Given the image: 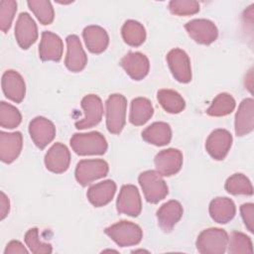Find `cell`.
I'll return each instance as SVG.
<instances>
[{"label":"cell","instance_id":"d4e9b609","mask_svg":"<svg viewBox=\"0 0 254 254\" xmlns=\"http://www.w3.org/2000/svg\"><path fill=\"white\" fill-rule=\"evenodd\" d=\"M236 213V207L232 199L228 197H216L209 203L210 217L217 223L229 222Z\"/></svg>","mask_w":254,"mask_h":254},{"label":"cell","instance_id":"f546056e","mask_svg":"<svg viewBox=\"0 0 254 254\" xmlns=\"http://www.w3.org/2000/svg\"><path fill=\"white\" fill-rule=\"evenodd\" d=\"M235 99L232 95L226 92H222L216 95L212 100L210 106L206 109V113L209 116L221 117L230 114L235 108Z\"/></svg>","mask_w":254,"mask_h":254},{"label":"cell","instance_id":"ffe728a7","mask_svg":"<svg viewBox=\"0 0 254 254\" xmlns=\"http://www.w3.org/2000/svg\"><path fill=\"white\" fill-rule=\"evenodd\" d=\"M1 85L2 90L8 99L16 103H20L24 99L26 84L22 75L16 70H6L2 75Z\"/></svg>","mask_w":254,"mask_h":254},{"label":"cell","instance_id":"7402d4cb","mask_svg":"<svg viewBox=\"0 0 254 254\" xmlns=\"http://www.w3.org/2000/svg\"><path fill=\"white\" fill-rule=\"evenodd\" d=\"M254 129V100L245 98L238 106L235 114V134L244 136L251 133Z\"/></svg>","mask_w":254,"mask_h":254},{"label":"cell","instance_id":"7c38bea8","mask_svg":"<svg viewBox=\"0 0 254 254\" xmlns=\"http://www.w3.org/2000/svg\"><path fill=\"white\" fill-rule=\"evenodd\" d=\"M29 133L39 149L46 148L56 136V127L54 123L43 116L32 119L29 124Z\"/></svg>","mask_w":254,"mask_h":254},{"label":"cell","instance_id":"484cf974","mask_svg":"<svg viewBox=\"0 0 254 254\" xmlns=\"http://www.w3.org/2000/svg\"><path fill=\"white\" fill-rule=\"evenodd\" d=\"M142 138L155 146H165L171 142L172 129L166 122H154L142 132Z\"/></svg>","mask_w":254,"mask_h":254},{"label":"cell","instance_id":"e0dca14e","mask_svg":"<svg viewBox=\"0 0 254 254\" xmlns=\"http://www.w3.org/2000/svg\"><path fill=\"white\" fill-rule=\"evenodd\" d=\"M120 65L134 80L143 79L149 72L150 63L148 58L139 52H130L120 61Z\"/></svg>","mask_w":254,"mask_h":254},{"label":"cell","instance_id":"83f0119b","mask_svg":"<svg viewBox=\"0 0 254 254\" xmlns=\"http://www.w3.org/2000/svg\"><path fill=\"white\" fill-rule=\"evenodd\" d=\"M157 98L161 106L172 114L180 113L186 107V101L183 96L173 89H160L157 93Z\"/></svg>","mask_w":254,"mask_h":254},{"label":"cell","instance_id":"4fadbf2b","mask_svg":"<svg viewBox=\"0 0 254 254\" xmlns=\"http://www.w3.org/2000/svg\"><path fill=\"white\" fill-rule=\"evenodd\" d=\"M232 145V135L225 129H215L205 141V149L211 158L217 161L223 160Z\"/></svg>","mask_w":254,"mask_h":254},{"label":"cell","instance_id":"ab89813d","mask_svg":"<svg viewBox=\"0 0 254 254\" xmlns=\"http://www.w3.org/2000/svg\"><path fill=\"white\" fill-rule=\"evenodd\" d=\"M10 210V201L8 196L1 191L0 192V219L3 220L9 213Z\"/></svg>","mask_w":254,"mask_h":254},{"label":"cell","instance_id":"7a4b0ae2","mask_svg":"<svg viewBox=\"0 0 254 254\" xmlns=\"http://www.w3.org/2000/svg\"><path fill=\"white\" fill-rule=\"evenodd\" d=\"M104 232L120 247L137 245L143 237L141 227L138 224L127 220H120L106 227Z\"/></svg>","mask_w":254,"mask_h":254},{"label":"cell","instance_id":"30bf717a","mask_svg":"<svg viewBox=\"0 0 254 254\" xmlns=\"http://www.w3.org/2000/svg\"><path fill=\"white\" fill-rule=\"evenodd\" d=\"M170 70L179 82L188 83L191 80L190 61L188 54L181 49H173L167 55Z\"/></svg>","mask_w":254,"mask_h":254},{"label":"cell","instance_id":"44dd1931","mask_svg":"<svg viewBox=\"0 0 254 254\" xmlns=\"http://www.w3.org/2000/svg\"><path fill=\"white\" fill-rule=\"evenodd\" d=\"M183 206L175 199H171L160 206L157 210L158 224L165 232H170L183 216Z\"/></svg>","mask_w":254,"mask_h":254},{"label":"cell","instance_id":"e575fe53","mask_svg":"<svg viewBox=\"0 0 254 254\" xmlns=\"http://www.w3.org/2000/svg\"><path fill=\"white\" fill-rule=\"evenodd\" d=\"M26 245L34 254H50L53 252V247L50 243L42 242L39 238V229L37 227L30 228L24 237Z\"/></svg>","mask_w":254,"mask_h":254},{"label":"cell","instance_id":"5b68a950","mask_svg":"<svg viewBox=\"0 0 254 254\" xmlns=\"http://www.w3.org/2000/svg\"><path fill=\"white\" fill-rule=\"evenodd\" d=\"M138 182L146 200L150 203H158L169 192L166 182L157 171L149 170L141 173L138 177Z\"/></svg>","mask_w":254,"mask_h":254},{"label":"cell","instance_id":"277c9868","mask_svg":"<svg viewBox=\"0 0 254 254\" xmlns=\"http://www.w3.org/2000/svg\"><path fill=\"white\" fill-rule=\"evenodd\" d=\"M106 127L109 133L119 134L126 122L127 99L119 93L111 94L106 100Z\"/></svg>","mask_w":254,"mask_h":254},{"label":"cell","instance_id":"2e32d148","mask_svg":"<svg viewBox=\"0 0 254 254\" xmlns=\"http://www.w3.org/2000/svg\"><path fill=\"white\" fill-rule=\"evenodd\" d=\"M70 164V153L63 143H55L45 155L46 168L55 174L65 172Z\"/></svg>","mask_w":254,"mask_h":254},{"label":"cell","instance_id":"d590c367","mask_svg":"<svg viewBox=\"0 0 254 254\" xmlns=\"http://www.w3.org/2000/svg\"><path fill=\"white\" fill-rule=\"evenodd\" d=\"M17 11V2L14 0L0 1V29L6 33L13 22L15 13Z\"/></svg>","mask_w":254,"mask_h":254},{"label":"cell","instance_id":"5bb4252c","mask_svg":"<svg viewBox=\"0 0 254 254\" xmlns=\"http://www.w3.org/2000/svg\"><path fill=\"white\" fill-rule=\"evenodd\" d=\"M66 55L64 64L72 72L81 71L87 64V56L82 48L81 42L76 35H69L65 39Z\"/></svg>","mask_w":254,"mask_h":254},{"label":"cell","instance_id":"4316f807","mask_svg":"<svg viewBox=\"0 0 254 254\" xmlns=\"http://www.w3.org/2000/svg\"><path fill=\"white\" fill-rule=\"evenodd\" d=\"M153 113L154 108L148 98L136 97L131 101L129 121L135 126H141L149 121Z\"/></svg>","mask_w":254,"mask_h":254},{"label":"cell","instance_id":"1f68e13d","mask_svg":"<svg viewBox=\"0 0 254 254\" xmlns=\"http://www.w3.org/2000/svg\"><path fill=\"white\" fill-rule=\"evenodd\" d=\"M228 253L230 254H252L253 245L249 236L239 231H232L228 236Z\"/></svg>","mask_w":254,"mask_h":254},{"label":"cell","instance_id":"ba28073f","mask_svg":"<svg viewBox=\"0 0 254 254\" xmlns=\"http://www.w3.org/2000/svg\"><path fill=\"white\" fill-rule=\"evenodd\" d=\"M119 213L136 217L141 213L142 200L138 189L134 185H123L116 200Z\"/></svg>","mask_w":254,"mask_h":254},{"label":"cell","instance_id":"836d02e7","mask_svg":"<svg viewBox=\"0 0 254 254\" xmlns=\"http://www.w3.org/2000/svg\"><path fill=\"white\" fill-rule=\"evenodd\" d=\"M22 115L20 111L10 103L1 101L0 103V125L6 129H13L20 125Z\"/></svg>","mask_w":254,"mask_h":254},{"label":"cell","instance_id":"9c48e42d","mask_svg":"<svg viewBox=\"0 0 254 254\" xmlns=\"http://www.w3.org/2000/svg\"><path fill=\"white\" fill-rule=\"evenodd\" d=\"M185 29L194 42L201 45H210L218 36L215 24L207 19L190 20L185 25Z\"/></svg>","mask_w":254,"mask_h":254},{"label":"cell","instance_id":"9a60e30c","mask_svg":"<svg viewBox=\"0 0 254 254\" xmlns=\"http://www.w3.org/2000/svg\"><path fill=\"white\" fill-rule=\"evenodd\" d=\"M15 38L23 49H29L38 39V28L34 19L26 12H22L15 25Z\"/></svg>","mask_w":254,"mask_h":254},{"label":"cell","instance_id":"74e56055","mask_svg":"<svg viewBox=\"0 0 254 254\" xmlns=\"http://www.w3.org/2000/svg\"><path fill=\"white\" fill-rule=\"evenodd\" d=\"M240 213L245 226L250 232H253L254 225V204L251 202L243 203L240 206Z\"/></svg>","mask_w":254,"mask_h":254},{"label":"cell","instance_id":"f35d334b","mask_svg":"<svg viewBox=\"0 0 254 254\" xmlns=\"http://www.w3.org/2000/svg\"><path fill=\"white\" fill-rule=\"evenodd\" d=\"M4 254H28V250L20 241L12 240L7 244Z\"/></svg>","mask_w":254,"mask_h":254},{"label":"cell","instance_id":"3957f363","mask_svg":"<svg viewBox=\"0 0 254 254\" xmlns=\"http://www.w3.org/2000/svg\"><path fill=\"white\" fill-rule=\"evenodd\" d=\"M227 243V232L222 228L211 227L199 233L195 246L201 254H223L226 251Z\"/></svg>","mask_w":254,"mask_h":254},{"label":"cell","instance_id":"d6986e66","mask_svg":"<svg viewBox=\"0 0 254 254\" xmlns=\"http://www.w3.org/2000/svg\"><path fill=\"white\" fill-rule=\"evenodd\" d=\"M63 40L55 33L44 31L39 46V56L44 62H60L63 56Z\"/></svg>","mask_w":254,"mask_h":254},{"label":"cell","instance_id":"8992f818","mask_svg":"<svg viewBox=\"0 0 254 254\" xmlns=\"http://www.w3.org/2000/svg\"><path fill=\"white\" fill-rule=\"evenodd\" d=\"M109 171L108 164L101 159L81 160L77 163L74 176L79 185L85 187L95 180L107 176Z\"/></svg>","mask_w":254,"mask_h":254},{"label":"cell","instance_id":"6da1fadb","mask_svg":"<svg viewBox=\"0 0 254 254\" xmlns=\"http://www.w3.org/2000/svg\"><path fill=\"white\" fill-rule=\"evenodd\" d=\"M69 144L74 153L79 156L103 155L108 147L105 137L97 131L75 133L70 138Z\"/></svg>","mask_w":254,"mask_h":254},{"label":"cell","instance_id":"4dcf8cb0","mask_svg":"<svg viewBox=\"0 0 254 254\" xmlns=\"http://www.w3.org/2000/svg\"><path fill=\"white\" fill-rule=\"evenodd\" d=\"M226 191L233 195L245 194L252 195L253 194V187L250 180L244 176L243 174H233L230 176L224 185Z\"/></svg>","mask_w":254,"mask_h":254},{"label":"cell","instance_id":"cb8c5ba5","mask_svg":"<svg viewBox=\"0 0 254 254\" xmlns=\"http://www.w3.org/2000/svg\"><path fill=\"white\" fill-rule=\"evenodd\" d=\"M116 191V184L112 180H106L101 183L92 185L86 192L89 202L95 206L100 207L109 203Z\"/></svg>","mask_w":254,"mask_h":254},{"label":"cell","instance_id":"52a82bcc","mask_svg":"<svg viewBox=\"0 0 254 254\" xmlns=\"http://www.w3.org/2000/svg\"><path fill=\"white\" fill-rule=\"evenodd\" d=\"M81 108L83 109L84 117L75 122V127L79 130L91 128L97 125L103 115V104L99 96L95 94L85 95L81 99Z\"/></svg>","mask_w":254,"mask_h":254},{"label":"cell","instance_id":"603a6c76","mask_svg":"<svg viewBox=\"0 0 254 254\" xmlns=\"http://www.w3.org/2000/svg\"><path fill=\"white\" fill-rule=\"evenodd\" d=\"M82 37L87 50L92 54L103 53L109 44L107 32L100 26L90 25L83 29Z\"/></svg>","mask_w":254,"mask_h":254},{"label":"cell","instance_id":"8fae6325","mask_svg":"<svg viewBox=\"0 0 254 254\" xmlns=\"http://www.w3.org/2000/svg\"><path fill=\"white\" fill-rule=\"evenodd\" d=\"M156 171L164 177L176 175L183 166V154L180 150L169 148L160 151L154 159Z\"/></svg>","mask_w":254,"mask_h":254},{"label":"cell","instance_id":"8d00e7d4","mask_svg":"<svg viewBox=\"0 0 254 254\" xmlns=\"http://www.w3.org/2000/svg\"><path fill=\"white\" fill-rule=\"evenodd\" d=\"M169 10L178 16H190L199 11V3L194 0H172L169 3Z\"/></svg>","mask_w":254,"mask_h":254},{"label":"cell","instance_id":"f1b7e54d","mask_svg":"<svg viewBox=\"0 0 254 254\" xmlns=\"http://www.w3.org/2000/svg\"><path fill=\"white\" fill-rule=\"evenodd\" d=\"M121 35L124 42L131 47H139L146 40V30L144 26L135 20H127L123 24Z\"/></svg>","mask_w":254,"mask_h":254},{"label":"cell","instance_id":"ac0fdd59","mask_svg":"<svg viewBox=\"0 0 254 254\" xmlns=\"http://www.w3.org/2000/svg\"><path fill=\"white\" fill-rule=\"evenodd\" d=\"M23 147L21 132H0V159L3 163L10 164L20 155Z\"/></svg>","mask_w":254,"mask_h":254},{"label":"cell","instance_id":"d6a6232c","mask_svg":"<svg viewBox=\"0 0 254 254\" xmlns=\"http://www.w3.org/2000/svg\"><path fill=\"white\" fill-rule=\"evenodd\" d=\"M30 10L43 25H50L54 21L55 11L52 3L47 0H30L27 2Z\"/></svg>","mask_w":254,"mask_h":254}]
</instances>
